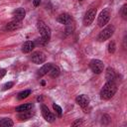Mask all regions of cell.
<instances>
[{
    "instance_id": "6da1fadb",
    "label": "cell",
    "mask_w": 127,
    "mask_h": 127,
    "mask_svg": "<svg viewBox=\"0 0 127 127\" xmlns=\"http://www.w3.org/2000/svg\"><path fill=\"white\" fill-rule=\"evenodd\" d=\"M116 91H117V86H116L115 82L114 81H107L103 85V87L100 91V97L102 99H105V100L110 99L116 93Z\"/></svg>"
},
{
    "instance_id": "7a4b0ae2",
    "label": "cell",
    "mask_w": 127,
    "mask_h": 127,
    "mask_svg": "<svg viewBox=\"0 0 127 127\" xmlns=\"http://www.w3.org/2000/svg\"><path fill=\"white\" fill-rule=\"evenodd\" d=\"M38 30L41 35V41L43 44H47L51 39V29L43 21H39L37 24Z\"/></svg>"
},
{
    "instance_id": "3957f363",
    "label": "cell",
    "mask_w": 127,
    "mask_h": 127,
    "mask_svg": "<svg viewBox=\"0 0 127 127\" xmlns=\"http://www.w3.org/2000/svg\"><path fill=\"white\" fill-rule=\"evenodd\" d=\"M114 31H115L114 26H112V25L107 26L106 28H104V29L98 34V36H97V41H99V42H104V41L110 39L111 36L114 34Z\"/></svg>"
},
{
    "instance_id": "277c9868",
    "label": "cell",
    "mask_w": 127,
    "mask_h": 127,
    "mask_svg": "<svg viewBox=\"0 0 127 127\" xmlns=\"http://www.w3.org/2000/svg\"><path fill=\"white\" fill-rule=\"evenodd\" d=\"M89 67H90V69H91L94 73L99 74V73H101V72L103 71L104 64H103V63H102L100 60L94 59V60H91V61H90V63H89Z\"/></svg>"
},
{
    "instance_id": "5b68a950",
    "label": "cell",
    "mask_w": 127,
    "mask_h": 127,
    "mask_svg": "<svg viewBox=\"0 0 127 127\" xmlns=\"http://www.w3.org/2000/svg\"><path fill=\"white\" fill-rule=\"evenodd\" d=\"M109 19H110V13H109L108 9H105V10L101 11V13L99 14L98 19H97V24H98V26H99V27L105 26V25L109 22Z\"/></svg>"
},
{
    "instance_id": "8992f818",
    "label": "cell",
    "mask_w": 127,
    "mask_h": 127,
    "mask_svg": "<svg viewBox=\"0 0 127 127\" xmlns=\"http://www.w3.org/2000/svg\"><path fill=\"white\" fill-rule=\"evenodd\" d=\"M95 15H96V9L95 8L89 9L85 13L84 18H83V24H84V26H89L93 22V20L95 18Z\"/></svg>"
},
{
    "instance_id": "52a82bcc",
    "label": "cell",
    "mask_w": 127,
    "mask_h": 127,
    "mask_svg": "<svg viewBox=\"0 0 127 127\" xmlns=\"http://www.w3.org/2000/svg\"><path fill=\"white\" fill-rule=\"evenodd\" d=\"M31 60L34 64H43L45 61H46V56L44 53L38 51V52H34L31 56Z\"/></svg>"
},
{
    "instance_id": "ba28073f",
    "label": "cell",
    "mask_w": 127,
    "mask_h": 127,
    "mask_svg": "<svg viewBox=\"0 0 127 127\" xmlns=\"http://www.w3.org/2000/svg\"><path fill=\"white\" fill-rule=\"evenodd\" d=\"M42 114H43V117L45 118V120L46 121H48V122H50V123H52V122H54L55 120H56V116L49 110V108L46 106V105H42Z\"/></svg>"
},
{
    "instance_id": "9c48e42d",
    "label": "cell",
    "mask_w": 127,
    "mask_h": 127,
    "mask_svg": "<svg viewBox=\"0 0 127 127\" xmlns=\"http://www.w3.org/2000/svg\"><path fill=\"white\" fill-rule=\"evenodd\" d=\"M75 102L79 106H81L82 108H84V107H86L89 104V97L87 95H85V94H80V95H78L75 98Z\"/></svg>"
},
{
    "instance_id": "30bf717a",
    "label": "cell",
    "mask_w": 127,
    "mask_h": 127,
    "mask_svg": "<svg viewBox=\"0 0 127 127\" xmlns=\"http://www.w3.org/2000/svg\"><path fill=\"white\" fill-rule=\"evenodd\" d=\"M57 21L61 24H64V25H67V24H70L72 23V18L70 15L66 14V13H64V14H61L57 17Z\"/></svg>"
},
{
    "instance_id": "8fae6325",
    "label": "cell",
    "mask_w": 127,
    "mask_h": 127,
    "mask_svg": "<svg viewBox=\"0 0 127 127\" xmlns=\"http://www.w3.org/2000/svg\"><path fill=\"white\" fill-rule=\"evenodd\" d=\"M25 15H26V11L24 10V8H18L13 12V20L22 21L25 18Z\"/></svg>"
},
{
    "instance_id": "7c38bea8",
    "label": "cell",
    "mask_w": 127,
    "mask_h": 127,
    "mask_svg": "<svg viewBox=\"0 0 127 127\" xmlns=\"http://www.w3.org/2000/svg\"><path fill=\"white\" fill-rule=\"evenodd\" d=\"M21 26H22V21L13 20V21H11L10 23H8L6 25V30H8V31H15V30L21 28Z\"/></svg>"
},
{
    "instance_id": "4fadbf2b",
    "label": "cell",
    "mask_w": 127,
    "mask_h": 127,
    "mask_svg": "<svg viewBox=\"0 0 127 127\" xmlns=\"http://www.w3.org/2000/svg\"><path fill=\"white\" fill-rule=\"evenodd\" d=\"M34 48H35V43L32 41H27L22 46V52L25 54H28V53L32 52L34 50Z\"/></svg>"
},
{
    "instance_id": "5bb4252c",
    "label": "cell",
    "mask_w": 127,
    "mask_h": 127,
    "mask_svg": "<svg viewBox=\"0 0 127 127\" xmlns=\"http://www.w3.org/2000/svg\"><path fill=\"white\" fill-rule=\"evenodd\" d=\"M52 64H45L39 70H38V72H37V75L39 76V77H41V76H44L45 74H47L49 71H50V69H51V67H52Z\"/></svg>"
},
{
    "instance_id": "9a60e30c",
    "label": "cell",
    "mask_w": 127,
    "mask_h": 127,
    "mask_svg": "<svg viewBox=\"0 0 127 127\" xmlns=\"http://www.w3.org/2000/svg\"><path fill=\"white\" fill-rule=\"evenodd\" d=\"M115 77H116V73H115L114 69L111 68V67H108V68L106 69V73H105V78H106V80H107V81H114Z\"/></svg>"
},
{
    "instance_id": "2e32d148",
    "label": "cell",
    "mask_w": 127,
    "mask_h": 127,
    "mask_svg": "<svg viewBox=\"0 0 127 127\" xmlns=\"http://www.w3.org/2000/svg\"><path fill=\"white\" fill-rule=\"evenodd\" d=\"M33 112L31 111V109L30 110H27V111H23V112H19V115H18V117H19V119L20 120H28V119H30L32 116H33Z\"/></svg>"
},
{
    "instance_id": "e0dca14e",
    "label": "cell",
    "mask_w": 127,
    "mask_h": 127,
    "mask_svg": "<svg viewBox=\"0 0 127 127\" xmlns=\"http://www.w3.org/2000/svg\"><path fill=\"white\" fill-rule=\"evenodd\" d=\"M33 108V104L32 103H25V104H22V105H19L16 107V111L17 112H23V111H27V110H30Z\"/></svg>"
},
{
    "instance_id": "ac0fdd59",
    "label": "cell",
    "mask_w": 127,
    "mask_h": 127,
    "mask_svg": "<svg viewBox=\"0 0 127 127\" xmlns=\"http://www.w3.org/2000/svg\"><path fill=\"white\" fill-rule=\"evenodd\" d=\"M49 73H50V75H51L52 77H58L59 74H60V68H59V66H57V65H52V67H51Z\"/></svg>"
},
{
    "instance_id": "d6986e66",
    "label": "cell",
    "mask_w": 127,
    "mask_h": 127,
    "mask_svg": "<svg viewBox=\"0 0 127 127\" xmlns=\"http://www.w3.org/2000/svg\"><path fill=\"white\" fill-rule=\"evenodd\" d=\"M0 126L11 127V126H13V121L10 118H2L0 120Z\"/></svg>"
},
{
    "instance_id": "ffe728a7",
    "label": "cell",
    "mask_w": 127,
    "mask_h": 127,
    "mask_svg": "<svg viewBox=\"0 0 127 127\" xmlns=\"http://www.w3.org/2000/svg\"><path fill=\"white\" fill-rule=\"evenodd\" d=\"M73 31H74V25H73L72 23L65 25V29H64V34H65V36L70 35Z\"/></svg>"
},
{
    "instance_id": "44dd1931",
    "label": "cell",
    "mask_w": 127,
    "mask_h": 127,
    "mask_svg": "<svg viewBox=\"0 0 127 127\" xmlns=\"http://www.w3.org/2000/svg\"><path fill=\"white\" fill-rule=\"evenodd\" d=\"M31 94V90H29V89H27V90H24V91H21L19 94H18V96H17V98L19 99V100H21V99H24V98H27L29 95Z\"/></svg>"
},
{
    "instance_id": "7402d4cb",
    "label": "cell",
    "mask_w": 127,
    "mask_h": 127,
    "mask_svg": "<svg viewBox=\"0 0 127 127\" xmlns=\"http://www.w3.org/2000/svg\"><path fill=\"white\" fill-rule=\"evenodd\" d=\"M107 50H108V52H109L110 54H113V53L115 52V50H116V46H115L114 41L109 42V44H108V46H107Z\"/></svg>"
},
{
    "instance_id": "603a6c76",
    "label": "cell",
    "mask_w": 127,
    "mask_h": 127,
    "mask_svg": "<svg viewBox=\"0 0 127 127\" xmlns=\"http://www.w3.org/2000/svg\"><path fill=\"white\" fill-rule=\"evenodd\" d=\"M120 13H121V16H122L123 19H126V18H127V5H126V4L123 5V7H122Z\"/></svg>"
},
{
    "instance_id": "cb8c5ba5",
    "label": "cell",
    "mask_w": 127,
    "mask_h": 127,
    "mask_svg": "<svg viewBox=\"0 0 127 127\" xmlns=\"http://www.w3.org/2000/svg\"><path fill=\"white\" fill-rule=\"evenodd\" d=\"M53 108H54V110L58 113V115L59 116H61L62 115V113H63V110H62V108L58 105V104H53Z\"/></svg>"
},
{
    "instance_id": "d4e9b609",
    "label": "cell",
    "mask_w": 127,
    "mask_h": 127,
    "mask_svg": "<svg viewBox=\"0 0 127 127\" xmlns=\"http://www.w3.org/2000/svg\"><path fill=\"white\" fill-rule=\"evenodd\" d=\"M14 85V82H12V81H9V82H7V83H5L4 85H3V87H2V90H7V89H10L12 86Z\"/></svg>"
},
{
    "instance_id": "484cf974",
    "label": "cell",
    "mask_w": 127,
    "mask_h": 127,
    "mask_svg": "<svg viewBox=\"0 0 127 127\" xmlns=\"http://www.w3.org/2000/svg\"><path fill=\"white\" fill-rule=\"evenodd\" d=\"M82 124V120L81 119H77L76 121H74L72 123V126H76V125H81Z\"/></svg>"
},
{
    "instance_id": "4316f807",
    "label": "cell",
    "mask_w": 127,
    "mask_h": 127,
    "mask_svg": "<svg viewBox=\"0 0 127 127\" xmlns=\"http://www.w3.org/2000/svg\"><path fill=\"white\" fill-rule=\"evenodd\" d=\"M5 74H6V69H4V68L0 69V78H2Z\"/></svg>"
},
{
    "instance_id": "83f0119b",
    "label": "cell",
    "mask_w": 127,
    "mask_h": 127,
    "mask_svg": "<svg viewBox=\"0 0 127 127\" xmlns=\"http://www.w3.org/2000/svg\"><path fill=\"white\" fill-rule=\"evenodd\" d=\"M40 3H41V0H34V1H33V4H34V6H35V7L39 6V5H40Z\"/></svg>"
},
{
    "instance_id": "f1b7e54d",
    "label": "cell",
    "mask_w": 127,
    "mask_h": 127,
    "mask_svg": "<svg viewBox=\"0 0 127 127\" xmlns=\"http://www.w3.org/2000/svg\"><path fill=\"white\" fill-rule=\"evenodd\" d=\"M79 1H83V0H79Z\"/></svg>"
},
{
    "instance_id": "f546056e",
    "label": "cell",
    "mask_w": 127,
    "mask_h": 127,
    "mask_svg": "<svg viewBox=\"0 0 127 127\" xmlns=\"http://www.w3.org/2000/svg\"><path fill=\"white\" fill-rule=\"evenodd\" d=\"M0 120H1V119H0Z\"/></svg>"
}]
</instances>
